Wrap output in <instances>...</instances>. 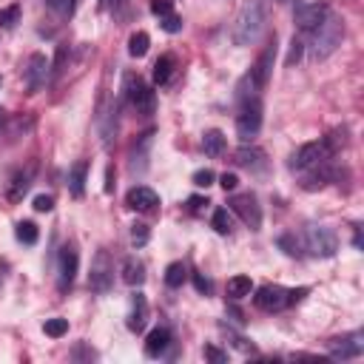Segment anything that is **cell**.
Listing matches in <instances>:
<instances>
[{
	"instance_id": "obj_1",
	"label": "cell",
	"mask_w": 364,
	"mask_h": 364,
	"mask_svg": "<svg viewBox=\"0 0 364 364\" xmlns=\"http://www.w3.org/2000/svg\"><path fill=\"white\" fill-rule=\"evenodd\" d=\"M262 28H265V3L262 0H245V6L239 9L231 26V40L236 46H251L259 40Z\"/></svg>"
},
{
	"instance_id": "obj_2",
	"label": "cell",
	"mask_w": 364,
	"mask_h": 364,
	"mask_svg": "<svg viewBox=\"0 0 364 364\" xmlns=\"http://www.w3.org/2000/svg\"><path fill=\"white\" fill-rule=\"evenodd\" d=\"M313 35V51H311V57L313 60H324V57H330L333 51H336L339 46H342V38H345V23L342 20H336V17H327L316 32H311Z\"/></svg>"
},
{
	"instance_id": "obj_3",
	"label": "cell",
	"mask_w": 364,
	"mask_h": 364,
	"mask_svg": "<svg viewBox=\"0 0 364 364\" xmlns=\"http://www.w3.org/2000/svg\"><path fill=\"white\" fill-rule=\"evenodd\" d=\"M123 91H126V97L131 100V106H134V111L137 114H154V108H157V91L151 88V85H145L137 74H126L123 77Z\"/></svg>"
},
{
	"instance_id": "obj_4",
	"label": "cell",
	"mask_w": 364,
	"mask_h": 364,
	"mask_svg": "<svg viewBox=\"0 0 364 364\" xmlns=\"http://www.w3.org/2000/svg\"><path fill=\"white\" fill-rule=\"evenodd\" d=\"M305 245L313 256L319 259H330V256H336L339 251V236L333 233L327 225H311L305 231Z\"/></svg>"
},
{
	"instance_id": "obj_5",
	"label": "cell",
	"mask_w": 364,
	"mask_h": 364,
	"mask_svg": "<svg viewBox=\"0 0 364 364\" xmlns=\"http://www.w3.org/2000/svg\"><path fill=\"white\" fill-rule=\"evenodd\" d=\"M259 129H262V103H259V97H254V100L242 103V108L236 114V134L242 142H251L259 134Z\"/></svg>"
},
{
	"instance_id": "obj_6",
	"label": "cell",
	"mask_w": 364,
	"mask_h": 364,
	"mask_svg": "<svg viewBox=\"0 0 364 364\" xmlns=\"http://www.w3.org/2000/svg\"><path fill=\"white\" fill-rule=\"evenodd\" d=\"M88 285L97 293H108L114 285V262L108 256V251H97L94 262H91V273H88Z\"/></svg>"
},
{
	"instance_id": "obj_7",
	"label": "cell",
	"mask_w": 364,
	"mask_h": 364,
	"mask_svg": "<svg viewBox=\"0 0 364 364\" xmlns=\"http://www.w3.org/2000/svg\"><path fill=\"white\" fill-rule=\"evenodd\" d=\"M254 305L265 313H279L288 308V290L282 285H262L254 293Z\"/></svg>"
},
{
	"instance_id": "obj_8",
	"label": "cell",
	"mask_w": 364,
	"mask_h": 364,
	"mask_svg": "<svg viewBox=\"0 0 364 364\" xmlns=\"http://www.w3.org/2000/svg\"><path fill=\"white\" fill-rule=\"evenodd\" d=\"M327 350H330L333 358H339V361L358 358L364 353V333L356 330V333H347V336L333 339V342H327Z\"/></svg>"
},
{
	"instance_id": "obj_9",
	"label": "cell",
	"mask_w": 364,
	"mask_h": 364,
	"mask_svg": "<svg viewBox=\"0 0 364 364\" xmlns=\"http://www.w3.org/2000/svg\"><path fill=\"white\" fill-rule=\"evenodd\" d=\"M231 210L233 214L242 217V222H245L251 231H259L262 225V208H259V199L256 194H239L231 199Z\"/></svg>"
},
{
	"instance_id": "obj_10",
	"label": "cell",
	"mask_w": 364,
	"mask_h": 364,
	"mask_svg": "<svg viewBox=\"0 0 364 364\" xmlns=\"http://www.w3.org/2000/svg\"><path fill=\"white\" fill-rule=\"evenodd\" d=\"M77 265H80V256L74 251V245H66L60 251V262H57V288L60 290H69L74 276H77Z\"/></svg>"
},
{
	"instance_id": "obj_11",
	"label": "cell",
	"mask_w": 364,
	"mask_h": 364,
	"mask_svg": "<svg viewBox=\"0 0 364 364\" xmlns=\"http://www.w3.org/2000/svg\"><path fill=\"white\" fill-rule=\"evenodd\" d=\"M327 17H330L327 3H311V6H301L296 12V26L301 28V32H316Z\"/></svg>"
},
{
	"instance_id": "obj_12",
	"label": "cell",
	"mask_w": 364,
	"mask_h": 364,
	"mask_svg": "<svg viewBox=\"0 0 364 364\" xmlns=\"http://www.w3.org/2000/svg\"><path fill=\"white\" fill-rule=\"evenodd\" d=\"M49 69H51V63L46 60V54H32V57H28V66H26V85H28V91H40L46 85Z\"/></svg>"
},
{
	"instance_id": "obj_13",
	"label": "cell",
	"mask_w": 364,
	"mask_h": 364,
	"mask_svg": "<svg viewBox=\"0 0 364 364\" xmlns=\"http://www.w3.org/2000/svg\"><path fill=\"white\" fill-rule=\"evenodd\" d=\"M273 60H276V40H270V43L265 46V51L259 54V60L254 63V69L248 72L259 88H265V85H267V80H270V72H273Z\"/></svg>"
},
{
	"instance_id": "obj_14",
	"label": "cell",
	"mask_w": 364,
	"mask_h": 364,
	"mask_svg": "<svg viewBox=\"0 0 364 364\" xmlns=\"http://www.w3.org/2000/svg\"><path fill=\"white\" fill-rule=\"evenodd\" d=\"M126 205H129L131 210H140V214H148V210H154V208L160 205V197H157V191H151V188H145V185H137V188L129 191Z\"/></svg>"
},
{
	"instance_id": "obj_15",
	"label": "cell",
	"mask_w": 364,
	"mask_h": 364,
	"mask_svg": "<svg viewBox=\"0 0 364 364\" xmlns=\"http://www.w3.org/2000/svg\"><path fill=\"white\" fill-rule=\"evenodd\" d=\"M168 347H171V330L168 327H154V330L148 333V339H145V356L148 358L165 356Z\"/></svg>"
},
{
	"instance_id": "obj_16",
	"label": "cell",
	"mask_w": 364,
	"mask_h": 364,
	"mask_svg": "<svg viewBox=\"0 0 364 364\" xmlns=\"http://www.w3.org/2000/svg\"><path fill=\"white\" fill-rule=\"evenodd\" d=\"M129 330L131 333H142L145 324H148V301L142 293H134L131 296V311H129Z\"/></svg>"
},
{
	"instance_id": "obj_17",
	"label": "cell",
	"mask_w": 364,
	"mask_h": 364,
	"mask_svg": "<svg viewBox=\"0 0 364 364\" xmlns=\"http://www.w3.org/2000/svg\"><path fill=\"white\" fill-rule=\"evenodd\" d=\"M236 165H242V168H248V171H265V151H259V148H248V145H242L239 151H236Z\"/></svg>"
},
{
	"instance_id": "obj_18",
	"label": "cell",
	"mask_w": 364,
	"mask_h": 364,
	"mask_svg": "<svg viewBox=\"0 0 364 364\" xmlns=\"http://www.w3.org/2000/svg\"><path fill=\"white\" fill-rule=\"evenodd\" d=\"M85 176H88V163L85 160H77L72 168H69V191L72 197H83L85 194Z\"/></svg>"
},
{
	"instance_id": "obj_19",
	"label": "cell",
	"mask_w": 364,
	"mask_h": 364,
	"mask_svg": "<svg viewBox=\"0 0 364 364\" xmlns=\"http://www.w3.org/2000/svg\"><path fill=\"white\" fill-rule=\"evenodd\" d=\"M123 282L131 285V288H140V285L145 282V265H142V259L129 256V259L123 262Z\"/></svg>"
},
{
	"instance_id": "obj_20",
	"label": "cell",
	"mask_w": 364,
	"mask_h": 364,
	"mask_svg": "<svg viewBox=\"0 0 364 364\" xmlns=\"http://www.w3.org/2000/svg\"><path fill=\"white\" fill-rule=\"evenodd\" d=\"M28 185H32V168L17 171V174L12 176V182H9V191H6L9 202H20V199H23V194L28 191Z\"/></svg>"
},
{
	"instance_id": "obj_21",
	"label": "cell",
	"mask_w": 364,
	"mask_h": 364,
	"mask_svg": "<svg viewBox=\"0 0 364 364\" xmlns=\"http://www.w3.org/2000/svg\"><path fill=\"white\" fill-rule=\"evenodd\" d=\"M202 151L208 157H220L222 151H225V134L220 129H208L202 134Z\"/></svg>"
},
{
	"instance_id": "obj_22",
	"label": "cell",
	"mask_w": 364,
	"mask_h": 364,
	"mask_svg": "<svg viewBox=\"0 0 364 364\" xmlns=\"http://www.w3.org/2000/svg\"><path fill=\"white\" fill-rule=\"evenodd\" d=\"M174 66H176L174 54H163L157 63H154V83H157V85H165V83L171 80V74H174Z\"/></svg>"
},
{
	"instance_id": "obj_23",
	"label": "cell",
	"mask_w": 364,
	"mask_h": 364,
	"mask_svg": "<svg viewBox=\"0 0 364 364\" xmlns=\"http://www.w3.org/2000/svg\"><path fill=\"white\" fill-rule=\"evenodd\" d=\"M185 279H188V267L182 262H171L165 267V285L168 288H182V285H185Z\"/></svg>"
},
{
	"instance_id": "obj_24",
	"label": "cell",
	"mask_w": 364,
	"mask_h": 364,
	"mask_svg": "<svg viewBox=\"0 0 364 364\" xmlns=\"http://www.w3.org/2000/svg\"><path fill=\"white\" fill-rule=\"evenodd\" d=\"M251 293H254L251 276H233V279L228 282V296H231V299H245V296H251Z\"/></svg>"
},
{
	"instance_id": "obj_25",
	"label": "cell",
	"mask_w": 364,
	"mask_h": 364,
	"mask_svg": "<svg viewBox=\"0 0 364 364\" xmlns=\"http://www.w3.org/2000/svg\"><path fill=\"white\" fill-rule=\"evenodd\" d=\"M210 225H214L217 233L228 236V233L233 231V217L228 214V208H217V210H214V217H210Z\"/></svg>"
},
{
	"instance_id": "obj_26",
	"label": "cell",
	"mask_w": 364,
	"mask_h": 364,
	"mask_svg": "<svg viewBox=\"0 0 364 364\" xmlns=\"http://www.w3.org/2000/svg\"><path fill=\"white\" fill-rule=\"evenodd\" d=\"M148 46H151V38L145 32H134L129 38V54L131 57H145L148 54Z\"/></svg>"
},
{
	"instance_id": "obj_27",
	"label": "cell",
	"mask_w": 364,
	"mask_h": 364,
	"mask_svg": "<svg viewBox=\"0 0 364 364\" xmlns=\"http://www.w3.org/2000/svg\"><path fill=\"white\" fill-rule=\"evenodd\" d=\"M43 330H46V336H51V339H63L66 333H69V319H46V324H43Z\"/></svg>"
},
{
	"instance_id": "obj_28",
	"label": "cell",
	"mask_w": 364,
	"mask_h": 364,
	"mask_svg": "<svg viewBox=\"0 0 364 364\" xmlns=\"http://www.w3.org/2000/svg\"><path fill=\"white\" fill-rule=\"evenodd\" d=\"M15 233H17V239L23 242V245H35L38 236H40V233H38V225L28 222V220H26V222H17V231H15Z\"/></svg>"
},
{
	"instance_id": "obj_29",
	"label": "cell",
	"mask_w": 364,
	"mask_h": 364,
	"mask_svg": "<svg viewBox=\"0 0 364 364\" xmlns=\"http://www.w3.org/2000/svg\"><path fill=\"white\" fill-rule=\"evenodd\" d=\"M301 54H305V43H301V38H293L290 51H288V57H285V66L293 69V66L299 63V60H301Z\"/></svg>"
},
{
	"instance_id": "obj_30",
	"label": "cell",
	"mask_w": 364,
	"mask_h": 364,
	"mask_svg": "<svg viewBox=\"0 0 364 364\" xmlns=\"http://www.w3.org/2000/svg\"><path fill=\"white\" fill-rule=\"evenodd\" d=\"M74 6H77V0H49V9L57 12L60 17H72Z\"/></svg>"
},
{
	"instance_id": "obj_31",
	"label": "cell",
	"mask_w": 364,
	"mask_h": 364,
	"mask_svg": "<svg viewBox=\"0 0 364 364\" xmlns=\"http://www.w3.org/2000/svg\"><path fill=\"white\" fill-rule=\"evenodd\" d=\"M148 236H151V231H148L145 222H134V225H131V242H134V248H142L145 242H148Z\"/></svg>"
},
{
	"instance_id": "obj_32",
	"label": "cell",
	"mask_w": 364,
	"mask_h": 364,
	"mask_svg": "<svg viewBox=\"0 0 364 364\" xmlns=\"http://www.w3.org/2000/svg\"><path fill=\"white\" fill-rule=\"evenodd\" d=\"M160 26H163V32H168V35H176V32H182V17L179 15H163L160 17Z\"/></svg>"
},
{
	"instance_id": "obj_33",
	"label": "cell",
	"mask_w": 364,
	"mask_h": 364,
	"mask_svg": "<svg viewBox=\"0 0 364 364\" xmlns=\"http://www.w3.org/2000/svg\"><path fill=\"white\" fill-rule=\"evenodd\" d=\"M214 171H210V168H199V171H194V176H191V182H194V185L197 188H208V185H214Z\"/></svg>"
},
{
	"instance_id": "obj_34",
	"label": "cell",
	"mask_w": 364,
	"mask_h": 364,
	"mask_svg": "<svg viewBox=\"0 0 364 364\" xmlns=\"http://www.w3.org/2000/svg\"><path fill=\"white\" fill-rule=\"evenodd\" d=\"M279 248L288 254V256H301V251H299V242L290 236V233H285V236H279Z\"/></svg>"
},
{
	"instance_id": "obj_35",
	"label": "cell",
	"mask_w": 364,
	"mask_h": 364,
	"mask_svg": "<svg viewBox=\"0 0 364 364\" xmlns=\"http://www.w3.org/2000/svg\"><path fill=\"white\" fill-rule=\"evenodd\" d=\"M17 17H20V6L15 3V6H9V9H3V12H0V26H15L17 23Z\"/></svg>"
},
{
	"instance_id": "obj_36",
	"label": "cell",
	"mask_w": 364,
	"mask_h": 364,
	"mask_svg": "<svg viewBox=\"0 0 364 364\" xmlns=\"http://www.w3.org/2000/svg\"><path fill=\"white\" fill-rule=\"evenodd\" d=\"M51 208H54V197L51 194H38L35 197V210H38V214H49Z\"/></svg>"
},
{
	"instance_id": "obj_37",
	"label": "cell",
	"mask_w": 364,
	"mask_h": 364,
	"mask_svg": "<svg viewBox=\"0 0 364 364\" xmlns=\"http://www.w3.org/2000/svg\"><path fill=\"white\" fill-rule=\"evenodd\" d=\"M205 358L214 361V364H225V361H228V353L220 350V347H214V345H208V347H205Z\"/></svg>"
},
{
	"instance_id": "obj_38",
	"label": "cell",
	"mask_w": 364,
	"mask_h": 364,
	"mask_svg": "<svg viewBox=\"0 0 364 364\" xmlns=\"http://www.w3.org/2000/svg\"><path fill=\"white\" fill-rule=\"evenodd\" d=\"M151 12H154L157 17L171 15V12H174V3H171V0H151Z\"/></svg>"
},
{
	"instance_id": "obj_39",
	"label": "cell",
	"mask_w": 364,
	"mask_h": 364,
	"mask_svg": "<svg viewBox=\"0 0 364 364\" xmlns=\"http://www.w3.org/2000/svg\"><path fill=\"white\" fill-rule=\"evenodd\" d=\"M220 185H222V191H236V185H239V176H236V174H231V171H225V174L220 176Z\"/></svg>"
},
{
	"instance_id": "obj_40",
	"label": "cell",
	"mask_w": 364,
	"mask_h": 364,
	"mask_svg": "<svg viewBox=\"0 0 364 364\" xmlns=\"http://www.w3.org/2000/svg\"><path fill=\"white\" fill-rule=\"evenodd\" d=\"M66 54H69V46H57V54H54V74L63 72V63H66Z\"/></svg>"
},
{
	"instance_id": "obj_41",
	"label": "cell",
	"mask_w": 364,
	"mask_h": 364,
	"mask_svg": "<svg viewBox=\"0 0 364 364\" xmlns=\"http://www.w3.org/2000/svg\"><path fill=\"white\" fill-rule=\"evenodd\" d=\"M208 205H210V202H208L205 197H191V199H188V210H191V214H202Z\"/></svg>"
},
{
	"instance_id": "obj_42",
	"label": "cell",
	"mask_w": 364,
	"mask_h": 364,
	"mask_svg": "<svg viewBox=\"0 0 364 364\" xmlns=\"http://www.w3.org/2000/svg\"><path fill=\"white\" fill-rule=\"evenodd\" d=\"M311 293V288H293V290H288V305H296V301H301Z\"/></svg>"
},
{
	"instance_id": "obj_43",
	"label": "cell",
	"mask_w": 364,
	"mask_h": 364,
	"mask_svg": "<svg viewBox=\"0 0 364 364\" xmlns=\"http://www.w3.org/2000/svg\"><path fill=\"white\" fill-rule=\"evenodd\" d=\"M194 288H197L199 293H210V282L202 276V273H194Z\"/></svg>"
},
{
	"instance_id": "obj_44",
	"label": "cell",
	"mask_w": 364,
	"mask_h": 364,
	"mask_svg": "<svg viewBox=\"0 0 364 364\" xmlns=\"http://www.w3.org/2000/svg\"><path fill=\"white\" fill-rule=\"evenodd\" d=\"M111 191H114V168L108 165L106 168V194H111Z\"/></svg>"
},
{
	"instance_id": "obj_45",
	"label": "cell",
	"mask_w": 364,
	"mask_h": 364,
	"mask_svg": "<svg viewBox=\"0 0 364 364\" xmlns=\"http://www.w3.org/2000/svg\"><path fill=\"white\" fill-rule=\"evenodd\" d=\"M114 3H117V0H100V6H103V9H111Z\"/></svg>"
},
{
	"instance_id": "obj_46",
	"label": "cell",
	"mask_w": 364,
	"mask_h": 364,
	"mask_svg": "<svg viewBox=\"0 0 364 364\" xmlns=\"http://www.w3.org/2000/svg\"><path fill=\"white\" fill-rule=\"evenodd\" d=\"M0 126H3V111H0Z\"/></svg>"
}]
</instances>
